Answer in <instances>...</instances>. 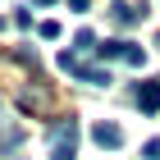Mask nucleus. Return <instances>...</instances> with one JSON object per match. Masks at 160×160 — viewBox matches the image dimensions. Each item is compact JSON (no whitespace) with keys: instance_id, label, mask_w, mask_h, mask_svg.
Instances as JSON below:
<instances>
[{"instance_id":"3","label":"nucleus","mask_w":160,"mask_h":160,"mask_svg":"<svg viewBox=\"0 0 160 160\" xmlns=\"http://www.w3.org/2000/svg\"><path fill=\"white\" fill-rule=\"evenodd\" d=\"M92 142H96V147H123V128L119 123H110V119H101V123H92Z\"/></svg>"},{"instance_id":"4","label":"nucleus","mask_w":160,"mask_h":160,"mask_svg":"<svg viewBox=\"0 0 160 160\" xmlns=\"http://www.w3.org/2000/svg\"><path fill=\"white\" fill-rule=\"evenodd\" d=\"M142 14H147V5H128V0H114V5H110V18H114L119 28L142 23Z\"/></svg>"},{"instance_id":"11","label":"nucleus","mask_w":160,"mask_h":160,"mask_svg":"<svg viewBox=\"0 0 160 160\" xmlns=\"http://www.w3.org/2000/svg\"><path fill=\"white\" fill-rule=\"evenodd\" d=\"M142 156H147V160H160V137H151L147 147H142Z\"/></svg>"},{"instance_id":"9","label":"nucleus","mask_w":160,"mask_h":160,"mask_svg":"<svg viewBox=\"0 0 160 160\" xmlns=\"http://www.w3.org/2000/svg\"><path fill=\"white\" fill-rule=\"evenodd\" d=\"M123 64H128V69H142V64H147V50L128 41V55H123Z\"/></svg>"},{"instance_id":"12","label":"nucleus","mask_w":160,"mask_h":160,"mask_svg":"<svg viewBox=\"0 0 160 160\" xmlns=\"http://www.w3.org/2000/svg\"><path fill=\"white\" fill-rule=\"evenodd\" d=\"M69 9H73V14H87V9H92V0H69Z\"/></svg>"},{"instance_id":"14","label":"nucleus","mask_w":160,"mask_h":160,"mask_svg":"<svg viewBox=\"0 0 160 160\" xmlns=\"http://www.w3.org/2000/svg\"><path fill=\"white\" fill-rule=\"evenodd\" d=\"M156 46H160V32H156Z\"/></svg>"},{"instance_id":"6","label":"nucleus","mask_w":160,"mask_h":160,"mask_svg":"<svg viewBox=\"0 0 160 160\" xmlns=\"http://www.w3.org/2000/svg\"><path fill=\"white\" fill-rule=\"evenodd\" d=\"M96 55L101 60H123V55H128V41H101Z\"/></svg>"},{"instance_id":"13","label":"nucleus","mask_w":160,"mask_h":160,"mask_svg":"<svg viewBox=\"0 0 160 160\" xmlns=\"http://www.w3.org/2000/svg\"><path fill=\"white\" fill-rule=\"evenodd\" d=\"M32 5H55V0H32Z\"/></svg>"},{"instance_id":"1","label":"nucleus","mask_w":160,"mask_h":160,"mask_svg":"<svg viewBox=\"0 0 160 160\" xmlns=\"http://www.w3.org/2000/svg\"><path fill=\"white\" fill-rule=\"evenodd\" d=\"M60 69H64L69 78H78V82H87V87H110V82H114L110 69H87L73 50H60Z\"/></svg>"},{"instance_id":"15","label":"nucleus","mask_w":160,"mask_h":160,"mask_svg":"<svg viewBox=\"0 0 160 160\" xmlns=\"http://www.w3.org/2000/svg\"><path fill=\"white\" fill-rule=\"evenodd\" d=\"M0 28H5V23H0Z\"/></svg>"},{"instance_id":"8","label":"nucleus","mask_w":160,"mask_h":160,"mask_svg":"<svg viewBox=\"0 0 160 160\" xmlns=\"http://www.w3.org/2000/svg\"><path fill=\"white\" fill-rule=\"evenodd\" d=\"M87 50H96V32H87V28H82V32L73 37V55H87Z\"/></svg>"},{"instance_id":"5","label":"nucleus","mask_w":160,"mask_h":160,"mask_svg":"<svg viewBox=\"0 0 160 160\" xmlns=\"http://www.w3.org/2000/svg\"><path fill=\"white\" fill-rule=\"evenodd\" d=\"M137 110L156 114L160 110V82H137Z\"/></svg>"},{"instance_id":"7","label":"nucleus","mask_w":160,"mask_h":160,"mask_svg":"<svg viewBox=\"0 0 160 160\" xmlns=\"http://www.w3.org/2000/svg\"><path fill=\"white\" fill-rule=\"evenodd\" d=\"M18 142H23V128H5V133H0V156H9Z\"/></svg>"},{"instance_id":"10","label":"nucleus","mask_w":160,"mask_h":160,"mask_svg":"<svg viewBox=\"0 0 160 160\" xmlns=\"http://www.w3.org/2000/svg\"><path fill=\"white\" fill-rule=\"evenodd\" d=\"M37 32H41V37H46V41H55V37H60V23H55V18H46V23H41Z\"/></svg>"},{"instance_id":"2","label":"nucleus","mask_w":160,"mask_h":160,"mask_svg":"<svg viewBox=\"0 0 160 160\" xmlns=\"http://www.w3.org/2000/svg\"><path fill=\"white\" fill-rule=\"evenodd\" d=\"M50 160H78V123L60 119L50 128Z\"/></svg>"}]
</instances>
